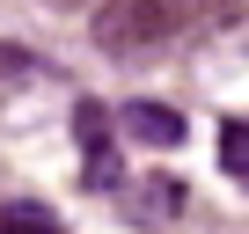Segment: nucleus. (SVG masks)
Listing matches in <instances>:
<instances>
[{"label":"nucleus","mask_w":249,"mask_h":234,"mask_svg":"<svg viewBox=\"0 0 249 234\" xmlns=\"http://www.w3.org/2000/svg\"><path fill=\"white\" fill-rule=\"evenodd\" d=\"M52 8H103V0H52Z\"/></svg>","instance_id":"nucleus-6"},{"label":"nucleus","mask_w":249,"mask_h":234,"mask_svg":"<svg viewBox=\"0 0 249 234\" xmlns=\"http://www.w3.org/2000/svg\"><path fill=\"white\" fill-rule=\"evenodd\" d=\"M205 8H213V0H103V8H95V44L110 59L154 51V44H176L183 30H198Z\"/></svg>","instance_id":"nucleus-1"},{"label":"nucleus","mask_w":249,"mask_h":234,"mask_svg":"<svg viewBox=\"0 0 249 234\" xmlns=\"http://www.w3.org/2000/svg\"><path fill=\"white\" fill-rule=\"evenodd\" d=\"M117 132L140 139V147H176V139H183V117H176L169 102H124V110H117Z\"/></svg>","instance_id":"nucleus-3"},{"label":"nucleus","mask_w":249,"mask_h":234,"mask_svg":"<svg viewBox=\"0 0 249 234\" xmlns=\"http://www.w3.org/2000/svg\"><path fill=\"white\" fill-rule=\"evenodd\" d=\"M220 168L249 190V117H234V125H220Z\"/></svg>","instance_id":"nucleus-4"},{"label":"nucleus","mask_w":249,"mask_h":234,"mask_svg":"<svg viewBox=\"0 0 249 234\" xmlns=\"http://www.w3.org/2000/svg\"><path fill=\"white\" fill-rule=\"evenodd\" d=\"M124 212H132L140 227H169L183 212V176H140L132 190H124Z\"/></svg>","instance_id":"nucleus-2"},{"label":"nucleus","mask_w":249,"mask_h":234,"mask_svg":"<svg viewBox=\"0 0 249 234\" xmlns=\"http://www.w3.org/2000/svg\"><path fill=\"white\" fill-rule=\"evenodd\" d=\"M0 234H59V219L44 205H8L0 212Z\"/></svg>","instance_id":"nucleus-5"}]
</instances>
